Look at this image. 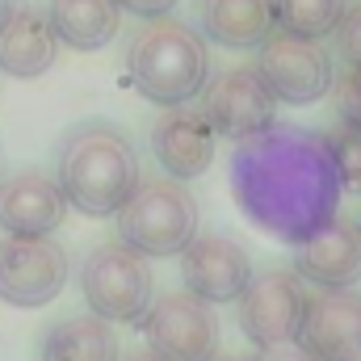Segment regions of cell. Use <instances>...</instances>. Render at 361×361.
Segmentation results:
<instances>
[{"label": "cell", "instance_id": "25", "mask_svg": "<svg viewBox=\"0 0 361 361\" xmlns=\"http://www.w3.org/2000/svg\"><path fill=\"white\" fill-rule=\"evenodd\" d=\"M252 361H315L307 349H298V345H277V349H261V357Z\"/></svg>", "mask_w": 361, "mask_h": 361}, {"label": "cell", "instance_id": "2", "mask_svg": "<svg viewBox=\"0 0 361 361\" xmlns=\"http://www.w3.org/2000/svg\"><path fill=\"white\" fill-rule=\"evenodd\" d=\"M55 180L68 206L89 219H109L143 185V169L126 130L114 122H80L55 152Z\"/></svg>", "mask_w": 361, "mask_h": 361}, {"label": "cell", "instance_id": "19", "mask_svg": "<svg viewBox=\"0 0 361 361\" xmlns=\"http://www.w3.org/2000/svg\"><path fill=\"white\" fill-rule=\"evenodd\" d=\"M38 361H122L118 336L97 315H72L42 332Z\"/></svg>", "mask_w": 361, "mask_h": 361}, {"label": "cell", "instance_id": "14", "mask_svg": "<svg viewBox=\"0 0 361 361\" xmlns=\"http://www.w3.org/2000/svg\"><path fill=\"white\" fill-rule=\"evenodd\" d=\"M294 273L319 290H353L361 281V223L336 214L311 240L294 244Z\"/></svg>", "mask_w": 361, "mask_h": 361}, {"label": "cell", "instance_id": "1", "mask_svg": "<svg viewBox=\"0 0 361 361\" xmlns=\"http://www.w3.org/2000/svg\"><path fill=\"white\" fill-rule=\"evenodd\" d=\"M227 180L252 227L281 244H302L341 214V177L319 130L273 122L231 147Z\"/></svg>", "mask_w": 361, "mask_h": 361}, {"label": "cell", "instance_id": "7", "mask_svg": "<svg viewBox=\"0 0 361 361\" xmlns=\"http://www.w3.org/2000/svg\"><path fill=\"white\" fill-rule=\"evenodd\" d=\"M68 252L51 235H4L0 240V302L34 311L63 294Z\"/></svg>", "mask_w": 361, "mask_h": 361}, {"label": "cell", "instance_id": "4", "mask_svg": "<svg viewBox=\"0 0 361 361\" xmlns=\"http://www.w3.org/2000/svg\"><path fill=\"white\" fill-rule=\"evenodd\" d=\"M114 219L118 244L135 248L139 257H180L197 235V202L173 177L143 180Z\"/></svg>", "mask_w": 361, "mask_h": 361}, {"label": "cell", "instance_id": "12", "mask_svg": "<svg viewBox=\"0 0 361 361\" xmlns=\"http://www.w3.org/2000/svg\"><path fill=\"white\" fill-rule=\"evenodd\" d=\"M294 345L315 361H361V290L311 294Z\"/></svg>", "mask_w": 361, "mask_h": 361}, {"label": "cell", "instance_id": "13", "mask_svg": "<svg viewBox=\"0 0 361 361\" xmlns=\"http://www.w3.org/2000/svg\"><path fill=\"white\" fill-rule=\"evenodd\" d=\"M214 130L193 105H173L152 122V156L173 180H197L214 160Z\"/></svg>", "mask_w": 361, "mask_h": 361}, {"label": "cell", "instance_id": "21", "mask_svg": "<svg viewBox=\"0 0 361 361\" xmlns=\"http://www.w3.org/2000/svg\"><path fill=\"white\" fill-rule=\"evenodd\" d=\"M324 143H328V152H332V164H336L341 189L361 197V130L336 126L332 135H324Z\"/></svg>", "mask_w": 361, "mask_h": 361}, {"label": "cell", "instance_id": "16", "mask_svg": "<svg viewBox=\"0 0 361 361\" xmlns=\"http://www.w3.org/2000/svg\"><path fill=\"white\" fill-rule=\"evenodd\" d=\"M59 38L51 17L34 4H4L0 8V72L13 80H38L55 68Z\"/></svg>", "mask_w": 361, "mask_h": 361}, {"label": "cell", "instance_id": "9", "mask_svg": "<svg viewBox=\"0 0 361 361\" xmlns=\"http://www.w3.org/2000/svg\"><path fill=\"white\" fill-rule=\"evenodd\" d=\"M307 290L294 269H265L252 273L248 290L235 298L240 302V328L257 349L294 345L302 315H307Z\"/></svg>", "mask_w": 361, "mask_h": 361}, {"label": "cell", "instance_id": "18", "mask_svg": "<svg viewBox=\"0 0 361 361\" xmlns=\"http://www.w3.org/2000/svg\"><path fill=\"white\" fill-rule=\"evenodd\" d=\"M51 30L72 51H101L122 30L118 0H51L47 4Z\"/></svg>", "mask_w": 361, "mask_h": 361}, {"label": "cell", "instance_id": "26", "mask_svg": "<svg viewBox=\"0 0 361 361\" xmlns=\"http://www.w3.org/2000/svg\"><path fill=\"white\" fill-rule=\"evenodd\" d=\"M122 361H164V357H156L152 349H139V353H126Z\"/></svg>", "mask_w": 361, "mask_h": 361}, {"label": "cell", "instance_id": "24", "mask_svg": "<svg viewBox=\"0 0 361 361\" xmlns=\"http://www.w3.org/2000/svg\"><path fill=\"white\" fill-rule=\"evenodd\" d=\"M177 4H180V0H118V8H122V13H135V17H143V21L169 17Z\"/></svg>", "mask_w": 361, "mask_h": 361}, {"label": "cell", "instance_id": "5", "mask_svg": "<svg viewBox=\"0 0 361 361\" xmlns=\"http://www.w3.org/2000/svg\"><path fill=\"white\" fill-rule=\"evenodd\" d=\"M80 290L89 315L105 324H139L156 298V277L147 257L126 244H97L80 265Z\"/></svg>", "mask_w": 361, "mask_h": 361}, {"label": "cell", "instance_id": "28", "mask_svg": "<svg viewBox=\"0 0 361 361\" xmlns=\"http://www.w3.org/2000/svg\"><path fill=\"white\" fill-rule=\"evenodd\" d=\"M0 8H4V0H0Z\"/></svg>", "mask_w": 361, "mask_h": 361}, {"label": "cell", "instance_id": "22", "mask_svg": "<svg viewBox=\"0 0 361 361\" xmlns=\"http://www.w3.org/2000/svg\"><path fill=\"white\" fill-rule=\"evenodd\" d=\"M336 114H341V126L361 130V68H349L336 80Z\"/></svg>", "mask_w": 361, "mask_h": 361}, {"label": "cell", "instance_id": "3", "mask_svg": "<svg viewBox=\"0 0 361 361\" xmlns=\"http://www.w3.org/2000/svg\"><path fill=\"white\" fill-rule=\"evenodd\" d=\"M126 76L160 109L189 105L193 97H202L206 80H210V47H206L202 30H193L189 21L156 17L130 38Z\"/></svg>", "mask_w": 361, "mask_h": 361}, {"label": "cell", "instance_id": "27", "mask_svg": "<svg viewBox=\"0 0 361 361\" xmlns=\"http://www.w3.org/2000/svg\"><path fill=\"white\" fill-rule=\"evenodd\" d=\"M210 361H252V357H219V353H214Z\"/></svg>", "mask_w": 361, "mask_h": 361}, {"label": "cell", "instance_id": "11", "mask_svg": "<svg viewBox=\"0 0 361 361\" xmlns=\"http://www.w3.org/2000/svg\"><path fill=\"white\" fill-rule=\"evenodd\" d=\"M185 290L210 307L235 302L252 281V257L231 235H193V244L180 252Z\"/></svg>", "mask_w": 361, "mask_h": 361}, {"label": "cell", "instance_id": "6", "mask_svg": "<svg viewBox=\"0 0 361 361\" xmlns=\"http://www.w3.org/2000/svg\"><path fill=\"white\" fill-rule=\"evenodd\" d=\"M261 80L281 105H315L324 101L336 85V68H332V51L315 38H298V34H273L265 47H257V63Z\"/></svg>", "mask_w": 361, "mask_h": 361}, {"label": "cell", "instance_id": "8", "mask_svg": "<svg viewBox=\"0 0 361 361\" xmlns=\"http://www.w3.org/2000/svg\"><path fill=\"white\" fill-rule=\"evenodd\" d=\"M202 118L210 122L214 135L240 143V139H252L261 130H269L273 114H277V97L269 92V85L261 80V72L248 63V68H223V72H210L206 89H202Z\"/></svg>", "mask_w": 361, "mask_h": 361}, {"label": "cell", "instance_id": "17", "mask_svg": "<svg viewBox=\"0 0 361 361\" xmlns=\"http://www.w3.org/2000/svg\"><path fill=\"white\" fill-rule=\"evenodd\" d=\"M277 34L273 0H202V38L227 51H257Z\"/></svg>", "mask_w": 361, "mask_h": 361}, {"label": "cell", "instance_id": "23", "mask_svg": "<svg viewBox=\"0 0 361 361\" xmlns=\"http://www.w3.org/2000/svg\"><path fill=\"white\" fill-rule=\"evenodd\" d=\"M336 55L345 68H361V4H349L345 21L336 25Z\"/></svg>", "mask_w": 361, "mask_h": 361}, {"label": "cell", "instance_id": "10", "mask_svg": "<svg viewBox=\"0 0 361 361\" xmlns=\"http://www.w3.org/2000/svg\"><path fill=\"white\" fill-rule=\"evenodd\" d=\"M139 328L147 336V349L164 361H210L219 353V319L210 302L193 298L189 290L152 298Z\"/></svg>", "mask_w": 361, "mask_h": 361}, {"label": "cell", "instance_id": "20", "mask_svg": "<svg viewBox=\"0 0 361 361\" xmlns=\"http://www.w3.org/2000/svg\"><path fill=\"white\" fill-rule=\"evenodd\" d=\"M349 0H273V17L281 34H298V38H332L336 25L345 21Z\"/></svg>", "mask_w": 361, "mask_h": 361}, {"label": "cell", "instance_id": "15", "mask_svg": "<svg viewBox=\"0 0 361 361\" xmlns=\"http://www.w3.org/2000/svg\"><path fill=\"white\" fill-rule=\"evenodd\" d=\"M63 214H68V197L55 177L38 169H21L0 180V231L4 235H51L59 231Z\"/></svg>", "mask_w": 361, "mask_h": 361}]
</instances>
